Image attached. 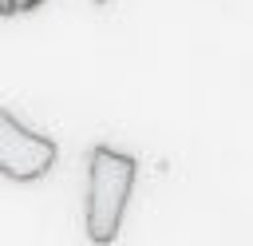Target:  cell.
<instances>
[{
  "mask_svg": "<svg viewBox=\"0 0 253 246\" xmlns=\"http://www.w3.org/2000/svg\"><path fill=\"white\" fill-rule=\"evenodd\" d=\"M16 8V0H0V12H12Z\"/></svg>",
  "mask_w": 253,
  "mask_h": 246,
  "instance_id": "3957f363",
  "label": "cell"
},
{
  "mask_svg": "<svg viewBox=\"0 0 253 246\" xmlns=\"http://www.w3.org/2000/svg\"><path fill=\"white\" fill-rule=\"evenodd\" d=\"M55 139L24 127L12 111L0 107V175L16 179V183H32V179H43L51 167H55Z\"/></svg>",
  "mask_w": 253,
  "mask_h": 246,
  "instance_id": "7a4b0ae2",
  "label": "cell"
},
{
  "mask_svg": "<svg viewBox=\"0 0 253 246\" xmlns=\"http://www.w3.org/2000/svg\"><path fill=\"white\" fill-rule=\"evenodd\" d=\"M99 4H103V0H99Z\"/></svg>",
  "mask_w": 253,
  "mask_h": 246,
  "instance_id": "277c9868",
  "label": "cell"
},
{
  "mask_svg": "<svg viewBox=\"0 0 253 246\" xmlns=\"http://www.w3.org/2000/svg\"><path fill=\"white\" fill-rule=\"evenodd\" d=\"M134 186V159L115 147H91L87 155V238L111 246L123 230V214Z\"/></svg>",
  "mask_w": 253,
  "mask_h": 246,
  "instance_id": "6da1fadb",
  "label": "cell"
}]
</instances>
